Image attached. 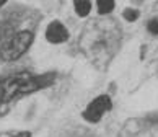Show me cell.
<instances>
[{
	"instance_id": "6da1fadb",
	"label": "cell",
	"mask_w": 158,
	"mask_h": 137,
	"mask_svg": "<svg viewBox=\"0 0 158 137\" xmlns=\"http://www.w3.org/2000/svg\"><path fill=\"white\" fill-rule=\"evenodd\" d=\"M121 34L114 23L111 21H93L81 36V49L95 64H108L116 54Z\"/></svg>"
},
{
	"instance_id": "7a4b0ae2",
	"label": "cell",
	"mask_w": 158,
	"mask_h": 137,
	"mask_svg": "<svg viewBox=\"0 0 158 137\" xmlns=\"http://www.w3.org/2000/svg\"><path fill=\"white\" fill-rule=\"evenodd\" d=\"M56 80V74L48 72L41 75H33L30 72H16L0 79V113L3 114L5 106H8L15 101L28 96L31 93L51 87Z\"/></svg>"
},
{
	"instance_id": "3957f363",
	"label": "cell",
	"mask_w": 158,
	"mask_h": 137,
	"mask_svg": "<svg viewBox=\"0 0 158 137\" xmlns=\"http://www.w3.org/2000/svg\"><path fill=\"white\" fill-rule=\"evenodd\" d=\"M34 43L33 29H18L13 31L0 43V59L3 62H15L30 51Z\"/></svg>"
},
{
	"instance_id": "277c9868",
	"label": "cell",
	"mask_w": 158,
	"mask_h": 137,
	"mask_svg": "<svg viewBox=\"0 0 158 137\" xmlns=\"http://www.w3.org/2000/svg\"><path fill=\"white\" fill-rule=\"evenodd\" d=\"M111 109H113V100H111L109 95L103 93L95 96L85 106V109L81 111V118H83V121L90 124H98L103 119V116Z\"/></svg>"
},
{
	"instance_id": "5b68a950",
	"label": "cell",
	"mask_w": 158,
	"mask_h": 137,
	"mask_svg": "<svg viewBox=\"0 0 158 137\" xmlns=\"http://www.w3.org/2000/svg\"><path fill=\"white\" fill-rule=\"evenodd\" d=\"M44 38L51 44H64V43H67V41H69L70 33H69L67 26L64 25L60 20H52L49 25L46 26Z\"/></svg>"
},
{
	"instance_id": "8992f818",
	"label": "cell",
	"mask_w": 158,
	"mask_h": 137,
	"mask_svg": "<svg viewBox=\"0 0 158 137\" xmlns=\"http://www.w3.org/2000/svg\"><path fill=\"white\" fill-rule=\"evenodd\" d=\"M91 8H93V3L91 0H73V10L77 16L80 18H85L91 13Z\"/></svg>"
},
{
	"instance_id": "52a82bcc",
	"label": "cell",
	"mask_w": 158,
	"mask_h": 137,
	"mask_svg": "<svg viewBox=\"0 0 158 137\" xmlns=\"http://www.w3.org/2000/svg\"><path fill=\"white\" fill-rule=\"evenodd\" d=\"M96 3V11L101 16H108L109 13H113L116 8V2L114 0H95Z\"/></svg>"
},
{
	"instance_id": "ba28073f",
	"label": "cell",
	"mask_w": 158,
	"mask_h": 137,
	"mask_svg": "<svg viewBox=\"0 0 158 137\" xmlns=\"http://www.w3.org/2000/svg\"><path fill=\"white\" fill-rule=\"evenodd\" d=\"M122 18H124L126 21H129V23L137 21L140 18V10L134 8V7H127V8L122 10Z\"/></svg>"
},
{
	"instance_id": "9c48e42d",
	"label": "cell",
	"mask_w": 158,
	"mask_h": 137,
	"mask_svg": "<svg viewBox=\"0 0 158 137\" xmlns=\"http://www.w3.org/2000/svg\"><path fill=\"white\" fill-rule=\"evenodd\" d=\"M147 31L152 36H158V16H153L147 21Z\"/></svg>"
},
{
	"instance_id": "30bf717a",
	"label": "cell",
	"mask_w": 158,
	"mask_h": 137,
	"mask_svg": "<svg viewBox=\"0 0 158 137\" xmlns=\"http://www.w3.org/2000/svg\"><path fill=\"white\" fill-rule=\"evenodd\" d=\"M11 137H33V132L31 131H16Z\"/></svg>"
},
{
	"instance_id": "8fae6325",
	"label": "cell",
	"mask_w": 158,
	"mask_h": 137,
	"mask_svg": "<svg viewBox=\"0 0 158 137\" xmlns=\"http://www.w3.org/2000/svg\"><path fill=\"white\" fill-rule=\"evenodd\" d=\"M13 135V131H3V132H0V137H11Z\"/></svg>"
},
{
	"instance_id": "7c38bea8",
	"label": "cell",
	"mask_w": 158,
	"mask_h": 137,
	"mask_svg": "<svg viewBox=\"0 0 158 137\" xmlns=\"http://www.w3.org/2000/svg\"><path fill=\"white\" fill-rule=\"evenodd\" d=\"M10 2V0H0V10H2L3 7H5V5H7Z\"/></svg>"
}]
</instances>
